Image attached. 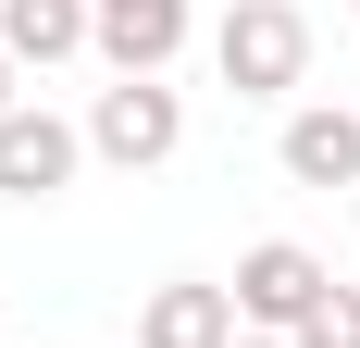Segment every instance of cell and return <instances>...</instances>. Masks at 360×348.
Listing matches in <instances>:
<instances>
[{
    "instance_id": "5",
    "label": "cell",
    "mask_w": 360,
    "mask_h": 348,
    "mask_svg": "<svg viewBox=\"0 0 360 348\" xmlns=\"http://www.w3.org/2000/svg\"><path fill=\"white\" fill-rule=\"evenodd\" d=\"M186 0H87V50H100L112 75H174V50H186Z\"/></svg>"
},
{
    "instance_id": "8",
    "label": "cell",
    "mask_w": 360,
    "mask_h": 348,
    "mask_svg": "<svg viewBox=\"0 0 360 348\" xmlns=\"http://www.w3.org/2000/svg\"><path fill=\"white\" fill-rule=\"evenodd\" d=\"M0 50H13L25 75L75 63V50H87V0H0Z\"/></svg>"
},
{
    "instance_id": "7",
    "label": "cell",
    "mask_w": 360,
    "mask_h": 348,
    "mask_svg": "<svg viewBox=\"0 0 360 348\" xmlns=\"http://www.w3.org/2000/svg\"><path fill=\"white\" fill-rule=\"evenodd\" d=\"M137 348H236V299L224 286H149V311H137Z\"/></svg>"
},
{
    "instance_id": "3",
    "label": "cell",
    "mask_w": 360,
    "mask_h": 348,
    "mask_svg": "<svg viewBox=\"0 0 360 348\" xmlns=\"http://www.w3.org/2000/svg\"><path fill=\"white\" fill-rule=\"evenodd\" d=\"M323 286H335V274H323L298 237H261L249 261H236V286H224V299H236V336H298Z\"/></svg>"
},
{
    "instance_id": "11",
    "label": "cell",
    "mask_w": 360,
    "mask_h": 348,
    "mask_svg": "<svg viewBox=\"0 0 360 348\" xmlns=\"http://www.w3.org/2000/svg\"><path fill=\"white\" fill-rule=\"evenodd\" d=\"M236 348H286V336H236Z\"/></svg>"
},
{
    "instance_id": "6",
    "label": "cell",
    "mask_w": 360,
    "mask_h": 348,
    "mask_svg": "<svg viewBox=\"0 0 360 348\" xmlns=\"http://www.w3.org/2000/svg\"><path fill=\"white\" fill-rule=\"evenodd\" d=\"M274 162H286V187H360V112H335V100H298L286 112V137H274Z\"/></svg>"
},
{
    "instance_id": "9",
    "label": "cell",
    "mask_w": 360,
    "mask_h": 348,
    "mask_svg": "<svg viewBox=\"0 0 360 348\" xmlns=\"http://www.w3.org/2000/svg\"><path fill=\"white\" fill-rule=\"evenodd\" d=\"M286 348H360V286H323V299H311V323H298Z\"/></svg>"
},
{
    "instance_id": "2",
    "label": "cell",
    "mask_w": 360,
    "mask_h": 348,
    "mask_svg": "<svg viewBox=\"0 0 360 348\" xmlns=\"http://www.w3.org/2000/svg\"><path fill=\"white\" fill-rule=\"evenodd\" d=\"M87 149H100V162H124V174L174 162V149H186V100L162 87V75H112L100 112H87Z\"/></svg>"
},
{
    "instance_id": "10",
    "label": "cell",
    "mask_w": 360,
    "mask_h": 348,
    "mask_svg": "<svg viewBox=\"0 0 360 348\" xmlns=\"http://www.w3.org/2000/svg\"><path fill=\"white\" fill-rule=\"evenodd\" d=\"M13 75H25V63H13V50H0V112H13Z\"/></svg>"
},
{
    "instance_id": "4",
    "label": "cell",
    "mask_w": 360,
    "mask_h": 348,
    "mask_svg": "<svg viewBox=\"0 0 360 348\" xmlns=\"http://www.w3.org/2000/svg\"><path fill=\"white\" fill-rule=\"evenodd\" d=\"M75 162H87V125H63L50 100H13V112H0V199H63Z\"/></svg>"
},
{
    "instance_id": "1",
    "label": "cell",
    "mask_w": 360,
    "mask_h": 348,
    "mask_svg": "<svg viewBox=\"0 0 360 348\" xmlns=\"http://www.w3.org/2000/svg\"><path fill=\"white\" fill-rule=\"evenodd\" d=\"M212 63H224L236 100H286L298 75H311V13H298V0H236L212 25Z\"/></svg>"
}]
</instances>
